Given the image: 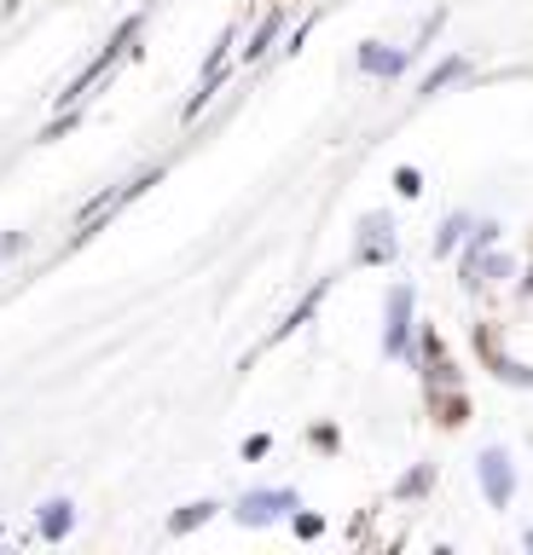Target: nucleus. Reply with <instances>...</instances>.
Listing matches in <instances>:
<instances>
[{"mask_svg":"<svg viewBox=\"0 0 533 555\" xmlns=\"http://www.w3.org/2000/svg\"><path fill=\"white\" fill-rule=\"evenodd\" d=\"M411 64V47H383V41H366L359 47V69L377 81H389V76H401V69Z\"/></svg>","mask_w":533,"mask_h":555,"instance_id":"4","label":"nucleus"},{"mask_svg":"<svg viewBox=\"0 0 533 555\" xmlns=\"http://www.w3.org/2000/svg\"><path fill=\"white\" fill-rule=\"evenodd\" d=\"M423 486H429V468H418V475H411V480H401V492L411 498V492H423Z\"/></svg>","mask_w":533,"mask_h":555,"instance_id":"13","label":"nucleus"},{"mask_svg":"<svg viewBox=\"0 0 533 555\" xmlns=\"http://www.w3.org/2000/svg\"><path fill=\"white\" fill-rule=\"evenodd\" d=\"M470 76V59H441L435 69H429V81H423V93H441L446 81H464Z\"/></svg>","mask_w":533,"mask_h":555,"instance_id":"8","label":"nucleus"},{"mask_svg":"<svg viewBox=\"0 0 533 555\" xmlns=\"http://www.w3.org/2000/svg\"><path fill=\"white\" fill-rule=\"evenodd\" d=\"M296 509V492L290 486H279V492H244L238 498V520L244 527H267V520H279V515H290Z\"/></svg>","mask_w":533,"mask_h":555,"instance_id":"3","label":"nucleus"},{"mask_svg":"<svg viewBox=\"0 0 533 555\" xmlns=\"http://www.w3.org/2000/svg\"><path fill=\"white\" fill-rule=\"evenodd\" d=\"M140 24H145V12H134V17H128V24H123V29H116V35H111V47H105V52H99V59H93V64H88V69H81V76L71 81V93H64V104H76V99H88V87H99V81H105V76H111V69H116V59H123V52H128L134 41H140Z\"/></svg>","mask_w":533,"mask_h":555,"instance_id":"1","label":"nucleus"},{"mask_svg":"<svg viewBox=\"0 0 533 555\" xmlns=\"http://www.w3.org/2000/svg\"><path fill=\"white\" fill-rule=\"evenodd\" d=\"M475 468H481V492H487V503H493V509H505V503L516 498V468H510V451H505V446H487Z\"/></svg>","mask_w":533,"mask_h":555,"instance_id":"2","label":"nucleus"},{"mask_svg":"<svg viewBox=\"0 0 533 555\" xmlns=\"http://www.w3.org/2000/svg\"><path fill=\"white\" fill-rule=\"evenodd\" d=\"M210 515H215V503H192V509H180L175 520H168V532H192V527H203Z\"/></svg>","mask_w":533,"mask_h":555,"instance_id":"9","label":"nucleus"},{"mask_svg":"<svg viewBox=\"0 0 533 555\" xmlns=\"http://www.w3.org/2000/svg\"><path fill=\"white\" fill-rule=\"evenodd\" d=\"M406 324H411V289H389V336H383V353L401 359L406 353Z\"/></svg>","mask_w":533,"mask_h":555,"instance_id":"5","label":"nucleus"},{"mask_svg":"<svg viewBox=\"0 0 533 555\" xmlns=\"http://www.w3.org/2000/svg\"><path fill=\"white\" fill-rule=\"evenodd\" d=\"M464 232H470V220H464V215H453V220H446V225H441V243H435V249L446 255V249H453V243H458Z\"/></svg>","mask_w":533,"mask_h":555,"instance_id":"10","label":"nucleus"},{"mask_svg":"<svg viewBox=\"0 0 533 555\" xmlns=\"http://www.w3.org/2000/svg\"><path fill=\"white\" fill-rule=\"evenodd\" d=\"M36 527H41L47 544L71 538V527H76V503H71V498H47V503H41V515H36Z\"/></svg>","mask_w":533,"mask_h":555,"instance_id":"6","label":"nucleus"},{"mask_svg":"<svg viewBox=\"0 0 533 555\" xmlns=\"http://www.w3.org/2000/svg\"><path fill=\"white\" fill-rule=\"evenodd\" d=\"M359 260H389L394 255V237H389V215H371L366 225H359Z\"/></svg>","mask_w":533,"mask_h":555,"instance_id":"7","label":"nucleus"},{"mask_svg":"<svg viewBox=\"0 0 533 555\" xmlns=\"http://www.w3.org/2000/svg\"><path fill=\"white\" fill-rule=\"evenodd\" d=\"M24 249H29V237H24V232H0V267H7L12 255H24Z\"/></svg>","mask_w":533,"mask_h":555,"instance_id":"11","label":"nucleus"},{"mask_svg":"<svg viewBox=\"0 0 533 555\" xmlns=\"http://www.w3.org/2000/svg\"><path fill=\"white\" fill-rule=\"evenodd\" d=\"M522 544H528V550H533V532H528V538H522Z\"/></svg>","mask_w":533,"mask_h":555,"instance_id":"14","label":"nucleus"},{"mask_svg":"<svg viewBox=\"0 0 533 555\" xmlns=\"http://www.w3.org/2000/svg\"><path fill=\"white\" fill-rule=\"evenodd\" d=\"M394 191H401V197H418V191H423L418 168H401V173H394Z\"/></svg>","mask_w":533,"mask_h":555,"instance_id":"12","label":"nucleus"}]
</instances>
